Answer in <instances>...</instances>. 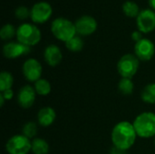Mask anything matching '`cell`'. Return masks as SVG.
<instances>
[{
    "mask_svg": "<svg viewBox=\"0 0 155 154\" xmlns=\"http://www.w3.org/2000/svg\"><path fill=\"white\" fill-rule=\"evenodd\" d=\"M137 133L134 124L127 121H122L114 125L111 133L112 143L114 147L128 151L135 143Z\"/></svg>",
    "mask_w": 155,
    "mask_h": 154,
    "instance_id": "1",
    "label": "cell"
},
{
    "mask_svg": "<svg viewBox=\"0 0 155 154\" xmlns=\"http://www.w3.org/2000/svg\"><path fill=\"white\" fill-rule=\"evenodd\" d=\"M133 124L138 137L148 139L155 136V113H153L145 112L140 113L136 116Z\"/></svg>",
    "mask_w": 155,
    "mask_h": 154,
    "instance_id": "2",
    "label": "cell"
},
{
    "mask_svg": "<svg viewBox=\"0 0 155 154\" xmlns=\"http://www.w3.org/2000/svg\"><path fill=\"white\" fill-rule=\"evenodd\" d=\"M51 31L55 38L64 43L76 35L74 24L64 17L55 18L52 22Z\"/></svg>",
    "mask_w": 155,
    "mask_h": 154,
    "instance_id": "3",
    "label": "cell"
},
{
    "mask_svg": "<svg viewBox=\"0 0 155 154\" xmlns=\"http://www.w3.org/2000/svg\"><path fill=\"white\" fill-rule=\"evenodd\" d=\"M16 39L19 43L27 46H34L41 40L39 28L30 23H24L16 29Z\"/></svg>",
    "mask_w": 155,
    "mask_h": 154,
    "instance_id": "4",
    "label": "cell"
},
{
    "mask_svg": "<svg viewBox=\"0 0 155 154\" xmlns=\"http://www.w3.org/2000/svg\"><path fill=\"white\" fill-rule=\"evenodd\" d=\"M139 61L135 54H124L117 63V71L121 77L132 79L139 69Z\"/></svg>",
    "mask_w": 155,
    "mask_h": 154,
    "instance_id": "5",
    "label": "cell"
},
{
    "mask_svg": "<svg viewBox=\"0 0 155 154\" xmlns=\"http://www.w3.org/2000/svg\"><path fill=\"white\" fill-rule=\"evenodd\" d=\"M32 149V142L23 134H15L5 143L8 154H28Z\"/></svg>",
    "mask_w": 155,
    "mask_h": 154,
    "instance_id": "6",
    "label": "cell"
},
{
    "mask_svg": "<svg viewBox=\"0 0 155 154\" xmlns=\"http://www.w3.org/2000/svg\"><path fill=\"white\" fill-rule=\"evenodd\" d=\"M53 13L51 5L47 2L41 1L35 3L31 8V19L34 23L43 24L48 21Z\"/></svg>",
    "mask_w": 155,
    "mask_h": 154,
    "instance_id": "7",
    "label": "cell"
},
{
    "mask_svg": "<svg viewBox=\"0 0 155 154\" xmlns=\"http://www.w3.org/2000/svg\"><path fill=\"white\" fill-rule=\"evenodd\" d=\"M22 72L25 78L32 83H35L41 79L43 67L39 61L35 58H29L25 61L22 66Z\"/></svg>",
    "mask_w": 155,
    "mask_h": 154,
    "instance_id": "8",
    "label": "cell"
},
{
    "mask_svg": "<svg viewBox=\"0 0 155 154\" xmlns=\"http://www.w3.org/2000/svg\"><path fill=\"white\" fill-rule=\"evenodd\" d=\"M138 30L148 34L155 29V12L152 9H143L136 17Z\"/></svg>",
    "mask_w": 155,
    "mask_h": 154,
    "instance_id": "9",
    "label": "cell"
},
{
    "mask_svg": "<svg viewBox=\"0 0 155 154\" xmlns=\"http://www.w3.org/2000/svg\"><path fill=\"white\" fill-rule=\"evenodd\" d=\"M155 54V46L153 41L148 38H143L135 43L134 54L141 61H150Z\"/></svg>",
    "mask_w": 155,
    "mask_h": 154,
    "instance_id": "10",
    "label": "cell"
},
{
    "mask_svg": "<svg viewBox=\"0 0 155 154\" xmlns=\"http://www.w3.org/2000/svg\"><path fill=\"white\" fill-rule=\"evenodd\" d=\"M31 47L17 42L6 43L3 47V54L7 59H15L30 53Z\"/></svg>",
    "mask_w": 155,
    "mask_h": 154,
    "instance_id": "11",
    "label": "cell"
},
{
    "mask_svg": "<svg viewBox=\"0 0 155 154\" xmlns=\"http://www.w3.org/2000/svg\"><path fill=\"white\" fill-rule=\"evenodd\" d=\"M76 34L79 35H90L97 29V22L91 15H83L79 17L75 23Z\"/></svg>",
    "mask_w": 155,
    "mask_h": 154,
    "instance_id": "12",
    "label": "cell"
},
{
    "mask_svg": "<svg viewBox=\"0 0 155 154\" xmlns=\"http://www.w3.org/2000/svg\"><path fill=\"white\" fill-rule=\"evenodd\" d=\"M36 97L35 88L30 85L23 86L17 93V103L20 107L28 109L33 106Z\"/></svg>",
    "mask_w": 155,
    "mask_h": 154,
    "instance_id": "13",
    "label": "cell"
},
{
    "mask_svg": "<svg viewBox=\"0 0 155 154\" xmlns=\"http://www.w3.org/2000/svg\"><path fill=\"white\" fill-rule=\"evenodd\" d=\"M44 59L49 66H57L63 59L61 49L56 44L47 45L44 51Z\"/></svg>",
    "mask_w": 155,
    "mask_h": 154,
    "instance_id": "14",
    "label": "cell"
},
{
    "mask_svg": "<svg viewBox=\"0 0 155 154\" xmlns=\"http://www.w3.org/2000/svg\"><path fill=\"white\" fill-rule=\"evenodd\" d=\"M56 118L55 111L49 106L43 107L37 113V122L43 127H48L54 123Z\"/></svg>",
    "mask_w": 155,
    "mask_h": 154,
    "instance_id": "15",
    "label": "cell"
},
{
    "mask_svg": "<svg viewBox=\"0 0 155 154\" xmlns=\"http://www.w3.org/2000/svg\"><path fill=\"white\" fill-rule=\"evenodd\" d=\"M49 144L42 138H35L32 141V152L34 154H48L49 153Z\"/></svg>",
    "mask_w": 155,
    "mask_h": 154,
    "instance_id": "16",
    "label": "cell"
},
{
    "mask_svg": "<svg viewBox=\"0 0 155 154\" xmlns=\"http://www.w3.org/2000/svg\"><path fill=\"white\" fill-rule=\"evenodd\" d=\"M34 88H35L36 94L41 95V96L48 95L52 90V86H51V84L49 83V81H47L46 79H44V78H41L38 81H36L35 83Z\"/></svg>",
    "mask_w": 155,
    "mask_h": 154,
    "instance_id": "17",
    "label": "cell"
},
{
    "mask_svg": "<svg viewBox=\"0 0 155 154\" xmlns=\"http://www.w3.org/2000/svg\"><path fill=\"white\" fill-rule=\"evenodd\" d=\"M142 100L150 104H155V83L147 84L142 91Z\"/></svg>",
    "mask_w": 155,
    "mask_h": 154,
    "instance_id": "18",
    "label": "cell"
},
{
    "mask_svg": "<svg viewBox=\"0 0 155 154\" xmlns=\"http://www.w3.org/2000/svg\"><path fill=\"white\" fill-rule=\"evenodd\" d=\"M118 90L123 95H131L134 90V84L132 79L121 78V80L118 83Z\"/></svg>",
    "mask_w": 155,
    "mask_h": 154,
    "instance_id": "19",
    "label": "cell"
},
{
    "mask_svg": "<svg viewBox=\"0 0 155 154\" xmlns=\"http://www.w3.org/2000/svg\"><path fill=\"white\" fill-rule=\"evenodd\" d=\"M14 84V77L11 73L3 71L0 74V91L4 92L8 89H12Z\"/></svg>",
    "mask_w": 155,
    "mask_h": 154,
    "instance_id": "20",
    "label": "cell"
},
{
    "mask_svg": "<svg viewBox=\"0 0 155 154\" xmlns=\"http://www.w3.org/2000/svg\"><path fill=\"white\" fill-rule=\"evenodd\" d=\"M65 46L71 52H80L84 47V41L80 35H74L67 42H65Z\"/></svg>",
    "mask_w": 155,
    "mask_h": 154,
    "instance_id": "21",
    "label": "cell"
},
{
    "mask_svg": "<svg viewBox=\"0 0 155 154\" xmlns=\"http://www.w3.org/2000/svg\"><path fill=\"white\" fill-rule=\"evenodd\" d=\"M123 11L124 13L130 17H137L140 14V9L138 5L134 1H126L123 4Z\"/></svg>",
    "mask_w": 155,
    "mask_h": 154,
    "instance_id": "22",
    "label": "cell"
},
{
    "mask_svg": "<svg viewBox=\"0 0 155 154\" xmlns=\"http://www.w3.org/2000/svg\"><path fill=\"white\" fill-rule=\"evenodd\" d=\"M37 133V125L34 122H27L22 128V134L28 139H35Z\"/></svg>",
    "mask_w": 155,
    "mask_h": 154,
    "instance_id": "23",
    "label": "cell"
},
{
    "mask_svg": "<svg viewBox=\"0 0 155 154\" xmlns=\"http://www.w3.org/2000/svg\"><path fill=\"white\" fill-rule=\"evenodd\" d=\"M16 36V29L11 24H5L2 26L0 30V37L3 40H9L12 39L14 36Z\"/></svg>",
    "mask_w": 155,
    "mask_h": 154,
    "instance_id": "24",
    "label": "cell"
},
{
    "mask_svg": "<svg viewBox=\"0 0 155 154\" xmlns=\"http://www.w3.org/2000/svg\"><path fill=\"white\" fill-rule=\"evenodd\" d=\"M15 15L20 20H25L31 15V10H29L26 6L20 5L15 10Z\"/></svg>",
    "mask_w": 155,
    "mask_h": 154,
    "instance_id": "25",
    "label": "cell"
},
{
    "mask_svg": "<svg viewBox=\"0 0 155 154\" xmlns=\"http://www.w3.org/2000/svg\"><path fill=\"white\" fill-rule=\"evenodd\" d=\"M131 37H132V39H133L134 41H135V43L139 42L140 40H142V39L143 38V33H142L141 31H139V30L134 31L133 34H132V35H131Z\"/></svg>",
    "mask_w": 155,
    "mask_h": 154,
    "instance_id": "26",
    "label": "cell"
},
{
    "mask_svg": "<svg viewBox=\"0 0 155 154\" xmlns=\"http://www.w3.org/2000/svg\"><path fill=\"white\" fill-rule=\"evenodd\" d=\"M1 93H2V95L4 96V98H5V100H7V101L13 99V97H14V92H13L12 89H8V90H6V91L1 92Z\"/></svg>",
    "mask_w": 155,
    "mask_h": 154,
    "instance_id": "27",
    "label": "cell"
},
{
    "mask_svg": "<svg viewBox=\"0 0 155 154\" xmlns=\"http://www.w3.org/2000/svg\"><path fill=\"white\" fill-rule=\"evenodd\" d=\"M109 154H127V151H124V150H122V149H119V148L113 146L112 149L110 150V153Z\"/></svg>",
    "mask_w": 155,
    "mask_h": 154,
    "instance_id": "28",
    "label": "cell"
},
{
    "mask_svg": "<svg viewBox=\"0 0 155 154\" xmlns=\"http://www.w3.org/2000/svg\"><path fill=\"white\" fill-rule=\"evenodd\" d=\"M5 99L4 98V96L2 95V93H0V106H1V107H3V106H4V104H5Z\"/></svg>",
    "mask_w": 155,
    "mask_h": 154,
    "instance_id": "29",
    "label": "cell"
},
{
    "mask_svg": "<svg viewBox=\"0 0 155 154\" xmlns=\"http://www.w3.org/2000/svg\"><path fill=\"white\" fill-rule=\"evenodd\" d=\"M149 1V5L155 10V0H148Z\"/></svg>",
    "mask_w": 155,
    "mask_h": 154,
    "instance_id": "30",
    "label": "cell"
},
{
    "mask_svg": "<svg viewBox=\"0 0 155 154\" xmlns=\"http://www.w3.org/2000/svg\"><path fill=\"white\" fill-rule=\"evenodd\" d=\"M154 144H155V138H154Z\"/></svg>",
    "mask_w": 155,
    "mask_h": 154,
    "instance_id": "31",
    "label": "cell"
}]
</instances>
